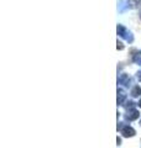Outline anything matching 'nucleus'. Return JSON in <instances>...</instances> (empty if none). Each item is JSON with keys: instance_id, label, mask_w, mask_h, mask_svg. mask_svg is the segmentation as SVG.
Listing matches in <instances>:
<instances>
[{"instance_id": "obj_7", "label": "nucleus", "mask_w": 141, "mask_h": 148, "mask_svg": "<svg viewBox=\"0 0 141 148\" xmlns=\"http://www.w3.org/2000/svg\"><path fill=\"white\" fill-rule=\"evenodd\" d=\"M135 62H138L139 64H141V58H135Z\"/></svg>"}, {"instance_id": "obj_9", "label": "nucleus", "mask_w": 141, "mask_h": 148, "mask_svg": "<svg viewBox=\"0 0 141 148\" xmlns=\"http://www.w3.org/2000/svg\"><path fill=\"white\" fill-rule=\"evenodd\" d=\"M140 106H141V101H140Z\"/></svg>"}, {"instance_id": "obj_1", "label": "nucleus", "mask_w": 141, "mask_h": 148, "mask_svg": "<svg viewBox=\"0 0 141 148\" xmlns=\"http://www.w3.org/2000/svg\"><path fill=\"white\" fill-rule=\"evenodd\" d=\"M116 31H118V35H119L120 37H123V38H125L128 42H133L134 41V37H133V34H131L130 31H128L125 29V27L123 25H118L116 27Z\"/></svg>"}, {"instance_id": "obj_4", "label": "nucleus", "mask_w": 141, "mask_h": 148, "mask_svg": "<svg viewBox=\"0 0 141 148\" xmlns=\"http://www.w3.org/2000/svg\"><path fill=\"white\" fill-rule=\"evenodd\" d=\"M130 8H138L141 5V0H128Z\"/></svg>"}, {"instance_id": "obj_10", "label": "nucleus", "mask_w": 141, "mask_h": 148, "mask_svg": "<svg viewBox=\"0 0 141 148\" xmlns=\"http://www.w3.org/2000/svg\"><path fill=\"white\" fill-rule=\"evenodd\" d=\"M140 17H141V12H140Z\"/></svg>"}, {"instance_id": "obj_3", "label": "nucleus", "mask_w": 141, "mask_h": 148, "mask_svg": "<svg viewBox=\"0 0 141 148\" xmlns=\"http://www.w3.org/2000/svg\"><path fill=\"white\" fill-rule=\"evenodd\" d=\"M119 83L120 84H124V85H129L130 78H129L128 74H121V77L119 78Z\"/></svg>"}, {"instance_id": "obj_5", "label": "nucleus", "mask_w": 141, "mask_h": 148, "mask_svg": "<svg viewBox=\"0 0 141 148\" xmlns=\"http://www.w3.org/2000/svg\"><path fill=\"white\" fill-rule=\"evenodd\" d=\"M131 94H133L134 96H138V95L141 94V89H140L139 86H135L134 89H133V91H131Z\"/></svg>"}, {"instance_id": "obj_2", "label": "nucleus", "mask_w": 141, "mask_h": 148, "mask_svg": "<svg viewBox=\"0 0 141 148\" xmlns=\"http://www.w3.org/2000/svg\"><path fill=\"white\" fill-rule=\"evenodd\" d=\"M125 4H128V0H120L119 3H118V9H119V11H125V9H129L130 6L129 5H125Z\"/></svg>"}, {"instance_id": "obj_8", "label": "nucleus", "mask_w": 141, "mask_h": 148, "mask_svg": "<svg viewBox=\"0 0 141 148\" xmlns=\"http://www.w3.org/2000/svg\"><path fill=\"white\" fill-rule=\"evenodd\" d=\"M138 79H139V80H141V71L138 73Z\"/></svg>"}, {"instance_id": "obj_6", "label": "nucleus", "mask_w": 141, "mask_h": 148, "mask_svg": "<svg viewBox=\"0 0 141 148\" xmlns=\"http://www.w3.org/2000/svg\"><path fill=\"white\" fill-rule=\"evenodd\" d=\"M116 45H118V46H116V48H118V49H120V51H121V49H124V45L121 43V42H119V41H118Z\"/></svg>"}]
</instances>
